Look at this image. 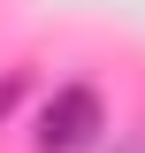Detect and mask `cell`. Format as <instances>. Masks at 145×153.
Here are the masks:
<instances>
[{
  "label": "cell",
  "mask_w": 145,
  "mask_h": 153,
  "mask_svg": "<svg viewBox=\"0 0 145 153\" xmlns=\"http://www.w3.org/2000/svg\"><path fill=\"white\" fill-rule=\"evenodd\" d=\"M23 92H31V69H0V130H8V115L23 107Z\"/></svg>",
  "instance_id": "2"
},
{
  "label": "cell",
  "mask_w": 145,
  "mask_h": 153,
  "mask_svg": "<svg viewBox=\"0 0 145 153\" xmlns=\"http://www.w3.org/2000/svg\"><path fill=\"white\" fill-rule=\"evenodd\" d=\"M115 153H145V130H138V138H122V146H115Z\"/></svg>",
  "instance_id": "3"
},
{
  "label": "cell",
  "mask_w": 145,
  "mask_h": 153,
  "mask_svg": "<svg viewBox=\"0 0 145 153\" xmlns=\"http://www.w3.org/2000/svg\"><path fill=\"white\" fill-rule=\"evenodd\" d=\"M99 130H107L99 84H54L46 107H38V123H31V146H38V153H92Z\"/></svg>",
  "instance_id": "1"
}]
</instances>
